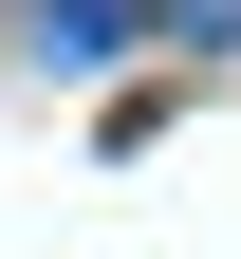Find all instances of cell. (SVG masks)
I'll use <instances>...</instances> for the list:
<instances>
[{
  "label": "cell",
  "mask_w": 241,
  "mask_h": 259,
  "mask_svg": "<svg viewBox=\"0 0 241 259\" xmlns=\"http://www.w3.org/2000/svg\"><path fill=\"white\" fill-rule=\"evenodd\" d=\"M130 19H149V0H38V37H56V56H130Z\"/></svg>",
  "instance_id": "6da1fadb"
},
{
  "label": "cell",
  "mask_w": 241,
  "mask_h": 259,
  "mask_svg": "<svg viewBox=\"0 0 241 259\" xmlns=\"http://www.w3.org/2000/svg\"><path fill=\"white\" fill-rule=\"evenodd\" d=\"M167 19H186V37H241V0H167Z\"/></svg>",
  "instance_id": "7a4b0ae2"
}]
</instances>
